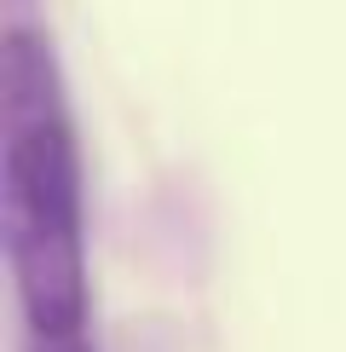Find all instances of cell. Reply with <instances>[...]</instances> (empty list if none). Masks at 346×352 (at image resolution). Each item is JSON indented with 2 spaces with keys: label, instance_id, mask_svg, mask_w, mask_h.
I'll return each instance as SVG.
<instances>
[{
  "label": "cell",
  "instance_id": "obj_1",
  "mask_svg": "<svg viewBox=\"0 0 346 352\" xmlns=\"http://www.w3.org/2000/svg\"><path fill=\"white\" fill-rule=\"evenodd\" d=\"M6 156L0 214L6 260L18 277L29 335L86 329V231H81V162L76 122L64 104L52 41L29 23L6 29Z\"/></svg>",
  "mask_w": 346,
  "mask_h": 352
},
{
  "label": "cell",
  "instance_id": "obj_2",
  "mask_svg": "<svg viewBox=\"0 0 346 352\" xmlns=\"http://www.w3.org/2000/svg\"><path fill=\"white\" fill-rule=\"evenodd\" d=\"M23 352H93V335H23Z\"/></svg>",
  "mask_w": 346,
  "mask_h": 352
}]
</instances>
